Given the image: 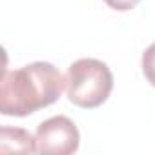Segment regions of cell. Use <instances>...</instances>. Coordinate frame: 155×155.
Returning <instances> with one entry per match:
<instances>
[{
	"instance_id": "obj_3",
	"label": "cell",
	"mask_w": 155,
	"mask_h": 155,
	"mask_svg": "<svg viewBox=\"0 0 155 155\" xmlns=\"http://www.w3.org/2000/svg\"><path fill=\"white\" fill-rule=\"evenodd\" d=\"M37 151L46 155H71L79 150L81 135L66 115L51 117L37 128Z\"/></svg>"
},
{
	"instance_id": "obj_5",
	"label": "cell",
	"mask_w": 155,
	"mask_h": 155,
	"mask_svg": "<svg viewBox=\"0 0 155 155\" xmlns=\"http://www.w3.org/2000/svg\"><path fill=\"white\" fill-rule=\"evenodd\" d=\"M142 73L146 81L155 86V42L142 53Z\"/></svg>"
},
{
	"instance_id": "obj_1",
	"label": "cell",
	"mask_w": 155,
	"mask_h": 155,
	"mask_svg": "<svg viewBox=\"0 0 155 155\" xmlns=\"http://www.w3.org/2000/svg\"><path fill=\"white\" fill-rule=\"evenodd\" d=\"M66 81L49 62H31L20 69H4L0 81V111L8 117L31 115L58 101Z\"/></svg>"
},
{
	"instance_id": "obj_6",
	"label": "cell",
	"mask_w": 155,
	"mask_h": 155,
	"mask_svg": "<svg viewBox=\"0 0 155 155\" xmlns=\"http://www.w3.org/2000/svg\"><path fill=\"white\" fill-rule=\"evenodd\" d=\"M104 2L115 11H128V9H133L140 0H104Z\"/></svg>"
},
{
	"instance_id": "obj_4",
	"label": "cell",
	"mask_w": 155,
	"mask_h": 155,
	"mask_svg": "<svg viewBox=\"0 0 155 155\" xmlns=\"http://www.w3.org/2000/svg\"><path fill=\"white\" fill-rule=\"evenodd\" d=\"M0 151L2 153H35L37 139L22 128L2 126L0 130Z\"/></svg>"
},
{
	"instance_id": "obj_2",
	"label": "cell",
	"mask_w": 155,
	"mask_h": 155,
	"mask_svg": "<svg viewBox=\"0 0 155 155\" xmlns=\"http://www.w3.org/2000/svg\"><path fill=\"white\" fill-rule=\"evenodd\" d=\"M64 81L69 102L88 110L106 102L113 90V75L110 68L97 58L75 60L68 68Z\"/></svg>"
}]
</instances>
